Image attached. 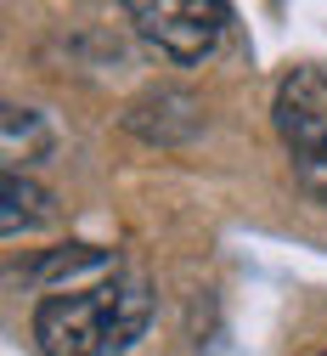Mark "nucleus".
<instances>
[{
	"label": "nucleus",
	"mask_w": 327,
	"mask_h": 356,
	"mask_svg": "<svg viewBox=\"0 0 327 356\" xmlns=\"http://www.w3.org/2000/svg\"><path fill=\"white\" fill-rule=\"evenodd\" d=\"M321 356H327V350H321Z\"/></svg>",
	"instance_id": "39448f33"
},
{
	"label": "nucleus",
	"mask_w": 327,
	"mask_h": 356,
	"mask_svg": "<svg viewBox=\"0 0 327 356\" xmlns=\"http://www.w3.org/2000/svg\"><path fill=\"white\" fill-rule=\"evenodd\" d=\"M124 17L142 29L147 46H158L169 63H203L220 34L231 23V12L220 0H130Z\"/></svg>",
	"instance_id": "7ed1b4c3"
},
{
	"label": "nucleus",
	"mask_w": 327,
	"mask_h": 356,
	"mask_svg": "<svg viewBox=\"0 0 327 356\" xmlns=\"http://www.w3.org/2000/svg\"><path fill=\"white\" fill-rule=\"evenodd\" d=\"M276 136L288 147L294 181L327 204V68L299 63L283 85H276Z\"/></svg>",
	"instance_id": "f03ea898"
},
{
	"label": "nucleus",
	"mask_w": 327,
	"mask_h": 356,
	"mask_svg": "<svg viewBox=\"0 0 327 356\" xmlns=\"http://www.w3.org/2000/svg\"><path fill=\"white\" fill-rule=\"evenodd\" d=\"M0 198H6V209H0V227H6V238L34 232V227H51V220H57L51 193L34 187V181H23L17 170H6V181H0Z\"/></svg>",
	"instance_id": "20e7f679"
},
{
	"label": "nucleus",
	"mask_w": 327,
	"mask_h": 356,
	"mask_svg": "<svg viewBox=\"0 0 327 356\" xmlns=\"http://www.w3.org/2000/svg\"><path fill=\"white\" fill-rule=\"evenodd\" d=\"M153 317V289L135 272H113L90 289H57L34 311V339L45 356H113L142 339Z\"/></svg>",
	"instance_id": "f257e3e1"
}]
</instances>
